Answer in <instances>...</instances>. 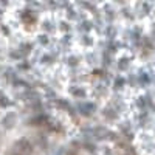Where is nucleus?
<instances>
[{
  "mask_svg": "<svg viewBox=\"0 0 155 155\" xmlns=\"http://www.w3.org/2000/svg\"><path fill=\"white\" fill-rule=\"evenodd\" d=\"M71 93L73 95H76V96H85V92H84V90H78V88H71Z\"/></svg>",
  "mask_w": 155,
  "mask_h": 155,
  "instance_id": "f257e3e1",
  "label": "nucleus"
}]
</instances>
